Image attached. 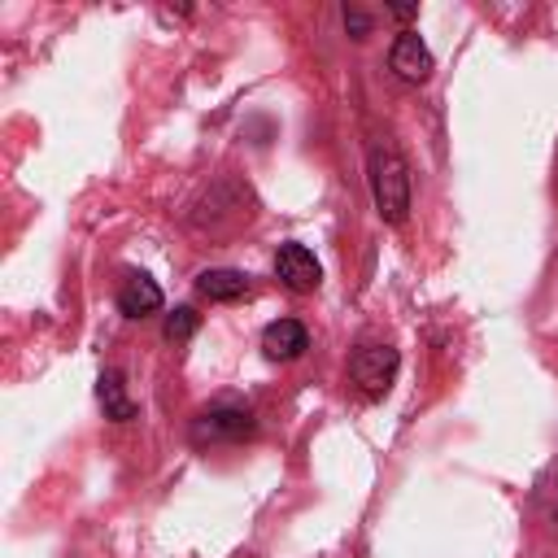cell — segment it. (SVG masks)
Instances as JSON below:
<instances>
[{
    "mask_svg": "<svg viewBox=\"0 0 558 558\" xmlns=\"http://www.w3.org/2000/svg\"><path fill=\"white\" fill-rule=\"evenodd\" d=\"M366 179H371V196H375V209L384 222H405L410 214V170L401 161L397 148L388 144H375L371 157H366Z\"/></svg>",
    "mask_w": 558,
    "mask_h": 558,
    "instance_id": "1",
    "label": "cell"
},
{
    "mask_svg": "<svg viewBox=\"0 0 558 558\" xmlns=\"http://www.w3.org/2000/svg\"><path fill=\"white\" fill-rule=\"evenodd\" d=\"M349 375L366 397H384L397 375V349L392 344H357L349 357Z\"/></svg>",
    "mask_w": 558,
    "mask_h": 558,
    "instance_id": "2",
    "label": "cell"
},
{
    "mask_svg": "<svg viewBox=\"0 0 558 558\" xmlns=\"http://www.w3.org/2000/svg\"><path fill=\"white\" fill-rule=\"evenodd\" d=\"M388 65H392V74H397V78H405V83H427V78H432V70H436L432 48L423 44V35H418V31H401V35L392 39Z\"/></svg>",
    "mask_w": 558,
    "mask_h": 558,
    "instance_id": "3",
    "label": "cell"
},
{
    "mask_svg": "<svg viewBox=\"0 0 558 558\" xmlns=\"http://www.w3.org/2000/svg\"><path fill=\"white\" fill-rule=\"evenodd\" d=\"M275 275L283 279L288 292H314L323 283V266L305 244H279L275 253Z\"/></svg>",
    "mask_w": 558,
    "mask_h": 558,
    "instance_id": "4",
    "label": "cell"
},
{
    "mask_svg": "<svg viewBox=\"0 0 558 558\" xmlns=\"http://www.w3.org/2000/svg\"><path fill=\"white\" fill-rule=\"evenodd\" d=\"M253 414L248 410H240V405H214V410H205L201 414V423H196V440H244V436H253Z\"/></svg>",
    "mask_w": 558,
    "mask_h": 558,
    "instance_id": "5",
    "label": "cell"
},
{
    "mask_svg": "<svg viewBox=\"0 0 558 558\" xmlns=\"http://www.w3.org/2000/svg\"><path fill=\"white\" fill-rule=\"evenodd\" d=\"M305 349H310V331H305L296 318H275V323L262 331V353H266L270 362H296Z\"/></svg>",
    "mask_w": 558,
    "mask_h": 558,
    "instance_id": "6",
    "label": "cell"
},
{
    "mask_svg": "<svg viewBox=\"0 0 558 558\" xmlns=\"http://www.w3.org/2000/svg\"><path fill=\"white\" fill-rule=\"evenodd\" d=\"M161 288L148 279V275H131L126 283H122V292H118V310L126 314V318H148V314H157L161 310Z\"/></svg>",
    "mask_w": 558,
    "mask_h": 558,
    "instance_id": "7",
    "label": "cell"
},
{
    "mask_svg": "<svg viewBox=\"0 0 558 558\" xmlns=\"http://www.w3.org/2000/svg\"><path fill=\"white\" fill-rule=\"evenodd\" d=\"M96 397H100V405H105V418H113V423H131V418L140 414L135 401L126 397V384H122L118 371H100V379H96Z\"/></svg>",
    "mask_w": 558,
    "mask_h": 558,
    "instance_id": "8",
    "label": "cell"
},
{
    "mask_svg": "<svg viewBox=\"0 0 558 558\" xmlns=\"http://www.w3.org/2000/svg\"><path fill=\"white\" fill-rule=\"evenodd\" d=\"M196 288H201V296H209V301H240L244 292H248V275L244 270H201L196 275Z\"/></svg>",
    "mask_w": 558,
    "mask_h": 558,
    "instance_id": "9",
    "label": "cell"
},
{
    "mask_svg": "<svg viewBox=\"0 0 558 558\" xmlns=\"http://www.w3.org/2000/svg\"><path fill=\"white\" fill-rule=\"evenodd\" d=\"M196 327H201V314H196V310H187V305H179L174 314H166V327H161V331H166V340H174V344H179V340H187Z\"/></svg>",
    "mask_w": 558,
    "mask_h": 558,
    "instance_id": "10",
    "label": "cell"
},
{
    "mask_svg": "<svg viewBox=\"0 0 558 558\" xmlns=\"http://www.w3.org/2000/svg\"><path fill=\"white\" fill-rule=\"evenodd\" d=\"M344 31H349L353 39H366V35H371V17H366L362 9H344Z\"/></svg>",
    "mask_w": 558,
    "mask_h": 558,
    "instance_id": "11",
    "label": "cell"
},
{
    "mask_svg": "<svg viewBox=\"0 0 558 558\" xmlns=\"http://www.w3.org/2000/svg\"><path fill=\"white\" fill-rule=\"evenodd\" d=\"M388 13H392V17H401V22H410V17L418 13V4H392Z\"/></svg>",
    "mask_w": 558,
    "mask_h": 558,
    "instance_id": "12",
    "label": "cell"
}]
</instances>
